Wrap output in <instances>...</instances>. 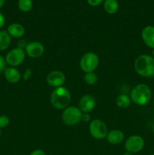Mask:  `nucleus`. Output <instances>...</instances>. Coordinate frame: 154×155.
<instances>
[{
	"instance_id": "1a4fd4ad",
	"label": "nucleus",
	"mask_w": 154,
	"mask_h": 155,
	"mask_svg": "<svg viewBox=\"0 0 154 155\" xmlns=\"http://www.w3.org/2000/svg\"><path fill=\"white\" fill-rule=\"evenodd\" d=\"M26 54L33 58H39L45 52V47L41 42L37 41L28 42L24 48Z\"/></svg>"
},
{
	"instance_id": "7ed1b4c3",
	"label": "nucleus",
	"mask_w": 154,
	"mask_h": 155,
	"mask_svg": "<svg viewBox=\"0 0 154 155\" xmlns=\"http://www.w3.org/2000/svg\"><path fill=\"white\" fill-rule=\"evenodd\" d=\"M132 102L139 106L147 104L152 98V92L149 86L144 83H140L134 86L130 94Z\"/></svg>"
},
{
	"instance_id": "cd10ccee",
	"label": "nucleus",
	"mask_w": 154,
	"mask_h": 155,
	"mask_svg": "<svg viewBox=\"0 0 154 155\" xmlns=\"http://www.w3.org/2000/svg\"><path fill=\"white\" fill-rule=\"evenodd\" d=\"M5 0H0V9L5 5Z\"/></svg>"
},
{
	"instance_id": "20e7f679",
	"label": "nucleus",
	"mask_w": 154,
	"mask_h": 155,
	"mask_svg": "<svg viewBox=\"0 0 154 155\" xmlns=\"http://www.w3.org/2000/svg\"><path fill=\"white\" fill-rule=\"evenodd\" d=\"M99 64V58L95 52L85 53L83 54L79 61V66L85 73L94 72Z\"/></svg>"
},
{
	"instance_id": "72a5a7b5",
	"label": "nucleus",
	"mask_w": 154,
	"mask_h": 155,
	"mask_svg": "<svg viewBox=\"0 0 154 155\" xmlns=\"http://www.w3.org/2000/svg\"><path fill=\"white\" fill-rule=\"evenodd\" d=\"M153 104H154V98H153Z\"/></svg>"
},
{
	"instance_id": "b1692460",
	"label": "nucleus",
	"mask_w": 154,
	"mask_h": 155,
	"mask_svg": "<svg viewBox=\"0 0 154 155\" xmlns=\"http://www.w3.org/2000/svg\"><path fill=\"white\" fill-rule=\"evenodd\" d=\"M88 3L89 5L92 6V7H96V6L100 5L104 0H87Z\"/></svg>"
},
{
	"instance_id": "9d476101",
	"label": "nucleus",
	"mask_w": 154,
	"mask_h": 155,
	"mask_svg": "<svg viewBox=\"0 0 154 155\" xmlns=\"http://www.w3.org/2000/svg\"><path fill=\"white\" fill-rule=\"evenodd\" d=\"M46 81L49 86L58 88L63 86L66 81L65 74L60 71H52L47 75Z\"/></svg>"
},
{
	"instance_id": "412c9836",
	"label": "nucleus",
	"mask_w": 154,
	"mask_h": 155,
	"mask_svg": "<svg viewBox=\"0 0 154 155\" xmlns=\"http://www.w3.org/2000/svg\"><path fill=\"white\" fill-rule=\"evenodd\" d=\"M10 123L8 117L6 115H0V129H4L8 126Z\"/></svg>"
},
{
	"instance_id": "4be33fe9",
	"label": "nucleus",
	"mask_w": 154,
	"mask_h": 155,
	"mask_svg": "<svg viewBox=\"0 0 154 155\" xmlns=\"http://www.w3.org/2000/svg\"><path fill=\"white\" fill-rule=\"evenodd\" d=\"M6 65H7V64H6L5 58L0 54V74L4 73L5 70L7 68Z\"/></svg>"
},
{
	"instance_id": "aec40b11",
	"label": "nucleus",
	"mask_w": 154,
	"mask_h": 155,
	"mask_svg": "<svg viewBox=\"0 0 154 155\" xmlns=\"http://www.w3.org/2000/svg\"><path fill=\"white\" fill-rule=\"evenodd\" d=\"M84 80L86 83V84L89 86H93L97 83L98 80V77L94 72L91 73H85L84 76Z\"/></svg>"
},
{
	"instance_id": "0eeeda50",
	"label": "nucleus",
	"mask_w": 154,
	"mask_h": 155,
	"mask_svg": "<svg viewBox=\"0 0 154 155\" xmlns=\"http://www.w3.org/2000/svg\"><path fill=\"white\" fill-rule=\"evenodd\" d=\"M25 56L26 53L24 49L16 47V48L10 50L6 54L5 58L6 64L8 65H9L10 67H13V68H16L24 62Z\"/></svg>"
},
{
	"instance_id": "ddd939ff",
	"label": "nucleus",
	"mask_w": 154,
	"mask_h": 155,
	"mask_svg": "<svg viewBox=\"0 0 154 155\" xmlns=\"http://www.w3.org/2000/svg\"><path fill=\"white\" fill-rule=\"evenodd\" d=\"M4 76L5 80L8 83L14 84L18 83L21 78V74L16 68L8 67L4 71Z\"/></svg>"
},
{
	"instance_id": "f8f14e48",
	"label": "nucleus",
	"mask_w": 154,
	"mask_h": 155,
	"mask_svg": "<svg viewBox=\"0 0 154 155\" xmlns=\"http://www.w3.org/2000/svg\"><path fill=\"white\" fill-rule=\"evenodd\" d=\"M141 38L145 45L149 48H154V27L146 26L141 31Z\"/></svg>"
},
{
	"instance_id": "2f4dec72",
	"label": "nucleus",
	"mask_w": 154,
	"mask_h": 155,
	"mask_svg": "<svg viewBox=\"0 0 154 155\" xmlns=\"http://www.w3.org/2000/svg\"><path fill=\"white\" fill-rule=\"evenodd\" d=\"M1 134H2V133H1V129H0V137H1Z\"/></svg>"
},
{
	"instance_id": "4468645a",
	"label": "nucleus",
	"mask_w": 154,
	"mask_h": 155,
	"mask_svg": "<svg viewBox=\"0 0 154 155\" xmlns=\"http://www.w3.org/2000/svg\"><path fill=\"white\" fill-rule=\"evenodd\" d=\"M7 32L11 38L20 39L25 33V28L19 23H13L8 27Z\"/></svg>"
},
{
	"instance_id": "39448f33",
	"label": "nucleus",
	"mask_w": 154,
	"mask_h": 155,
	"mask_svg": "<svg viewBox=\"0 0 154 155\" xmlns=\"http://www.w3.org/2000/svg\"><path fill=\"white\" fill-rule=\"evenodd\" d=\"M82 112L75 106H68L62 114V120L66 125L74 126L81 121Z\"/></svg>"
},
{
	"instance_id": "c756f323",
	"label": "nucleus",
	"mask_w": 154,
	"mask_h": 155,
	"mask_svg": "<svg viewBox=\"0 0 154 155\" xmlns=\"http://www.w3.org/2000/svg\"><path fill=\"white\" fill-rule=\"evenodd\" d=\"M152 56L154 58V48L153 49H152Z\"/></svg>"
},
{
	"instance_id": "6ab92c4d",
	"label": "nucleus",
	"mask_w": 154,
	"mask_h": 155,
	"mask_svg": "<svg viewBox=\"0 0 154 155\" xmlns=\"http://www.w3.org/2000/svg\"><path fill=\"white\" fill-rule=\"evenodd\" d=\"M18 7L22 12H28L33 8L32 0H18Z\"/></svg>"
},
{
	"instance_id": "9b49d317",
	"label": "nucleus",
	"mask_w": 154,
	"mask_h": 155,
	"mask_svg": "<svg viewBox=\"0 0 154 155\" xmlns=\"http://www.w3.org/2000/svg\"><path fill=\"white\" fill-rule=\"evenodd\" d=\"M96 101L91 95H85L80 98L78 107L82 113H90L95 108Z\"/></svg>"
},
{
	"instance_id": "a878e982",
	"label": "nucleus",
	"mask_w": 154,
	"mask_h": 155,
	"mask_svg": "<svg viewBox=\"0 0 154 155\" xmlns=\"http://www.w3.org/2000/svg\"><path fill=\"white\" fill-rule=\"evenodd\" d=\"M5 24V18L4 15L0 12V29L4 27Z\"/></svg>"
},
{
	"instance_id": "bb28decb",
	"label": "nucleus",
	"mask_w": 154,
	"mask_h": 155,
	"mask_svg": "<svg viewBox=\"0 0 154 155\" xmlns=\"http://www.w3.org/2000/svg\"><path fill=\"white\" fill-rule=\"evenodd\" d=\"M30 155H46L45 152L41 149H36L30 154Z\"/></svg>"
},
{
	"instance_id": "5701e85b",
	"label": "nucleus",
	"mask_w": 154,
	"mask_h": 155,
	"mask_svg": "<svg viewBox=\"0 0 154 155\" xmlns=\"http://www.w3.org/2000/svg\"><path fill=\"white\" fill-rule=\"evenodd\" d=\"M32 76V70L30 68H27L25 70L24 74H23V80L27 81Z\"/></svg>"
},
{
	"instance_id": "a211bd4d",
	"label": "nucleus",
	"mask_w": 154,
	"mask_h": 155,
	"mask_svg": "<svg viewBox=\"0 0 154 155\" xmlns=\"http://www.w3.org/2000/svg\"><path fill=\"white\" fill-rule=\"evenodd\" d=\"M116 105L121 109H125L129 107L130 104L131 103V98L128 96L127 95L125 94H121V95H118L117 98L116 100Z\"/></svg>"
},
{
	"instance_id": "7c9ffc66",
	"label": "nucleus",
	"mask_w": 154,
	"mask_h": 155,
	"mask_svg": "<svg viewBox=\"0 0 154 155\" xmlns=\"http://www.w3.org/2000/svg\"><path fill=\"white\" fill-rule=\"evenodd\" d=\"M152 133H153V134H154V126H153V127H152Z\"/></svg>"
},
{
	"instance_id": "6e6552de",
	"label": "nucleus",
	"mask_w": 154,
	"mask_h": 155,
	"mask_svg": "<svg viewBox=\"0 0 154 155\" xmlns=\"http://www.w3.org/2000/svg\"><path fill=\"white\" fill-rule=\"evenodd\" d=\"M144 139L138 135H133L126 139L125 142V151L131 153V154H136L140 152L144 147Z\"/></svg>"
},
{
	"instance_id": "393cba45",
	"label": "nucleus",
	"mask_w": 154,
	"mask_h": 155,
	"mask_svg": "<svg viewBox=\"0 0 154 155\" xmlns=\"http://www.w3.org/2000/svg\"><path fill=\"white\" fill-rule=\"evenodd\" d=\"M91 120V116L88 113H82V115L81 121H83V122H89Z\"/></svg>"
},
{
	"instance_id": "473e14b6",
	"label": "nucleus",
	"mask_w": 154,
	"mask_h": 155,
	"mask_svg": "<svg viewBox=\"0 0 154 155\" xmlns=\"http://www.w3.org/2000/svg\"><path fill=\"white\" fill-rule=\"evenodd\" d=\"M149 155H154V154H149Z\"/></svg>"
},
{
	"instance_id": "f03ea898",
	"label": "nucleus",
	"mask_w": 154,
	"mask_h": 155,
	"mask_svg": "<svg viewBox=\"0 0 154 155\" xmlns=\"http://www.w3.org/2000/svg\"><path fill=\"white\" fill-rule=\"evenodd\" d=\"M50 101L53 107L57 110H64L71 101V94L67 88L60 86L51 92Z\"/></svg>"
},
{
	"instance_id": "dca6fc26",
	"label": "nucleus",
	"mask_w": 154,
	"mask_h": 155,
	"mask_svg": "<svg viewBox=\"0 0 154 155\" xmlns=\"http://www.w3.org/2000/svg\"><path fill=\"white\" fill-rule=\"evenodd\" d=\"M119 8L117 0H104V8L109 15H114L118 12Z\"/></svg>"
},
{
	"instance_id": "c85d7f7f",
	"label": "nucleus",
	"mask_w": 154,
	"mask_h": 155,
	"mask_svg": "<svg viewBox=\"0 0 154 155\" xmlns=\"http://www.w3.org/2000/svg\"><path fill=\"white\" fill-rule=\"evenodd\" d=\"M133 154H131V153L128 152V151H125V153H124L123 155H132Z\"/></svg>"
},
{
	"instance_id": "f257e3e1",
	"label": "nucleus",
	"mask_w": 154,
	"mask_h": 155,
	"mask_svg": "<svg viewBox=\"0 0 154 155\" xmlns=\"http://www.w3.org/2000/svg\"><path fill=\"white\" fill-rule=\"evenodd\" d=\"M134 70L140 77H152L154 75V58L146 54L139 55L134 61Z\"/></svg>"
},
{
	"instance_id": "423d86ee",
	"label": "nucleus",
	"mask_w": 154,
	"mask_h": 155,
	"mask_svg": "<svg viewBox=\"0 0 154 155\" xmlns=\"http://www.w3.org/2000/svg\"><path fill=\"white\" fill-rule=\"evenodd\" d=\"M89 132L95 139H103L107 137L108 129L104 121L100 119H95L90 122Z\"/></svg>"
},
{
	"instance_id": "2eb2a0df",
	"label": "nucleus",
	"mask_w": 154,
	"mask_h": 155,
	"mask_svg": "<svg viewBox=\"0 0 154 155\" xmlns=\"http://www.w3.org/2000/svg\"><path fill=\"white\" fill-rule=\"evenodd\" d=\"M107 142L112 145H118L121 143L125 139V135L121 130H113L111 131L108 132L107 135Z\"/></svg>"
},
{
	"instance_id": "f3484780",
	"label": "nucleus",
	"mask_w": 154,
	"mask_h": 155,
	"mask_svg": "<svg viewBox=\"0 0 154 155\" xmlns=\"http://www.w3.org/2000/svg\"><path fill=\"white\" fill-rule=\"evenodd\" d=\"M11 37L7 31L0 30V52L7 49L11 45Z\"/></svg>"
}]
</instances>
